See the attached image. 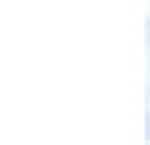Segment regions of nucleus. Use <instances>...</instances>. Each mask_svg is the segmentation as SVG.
Here are the masks:
<instances>
[]
</instances>
